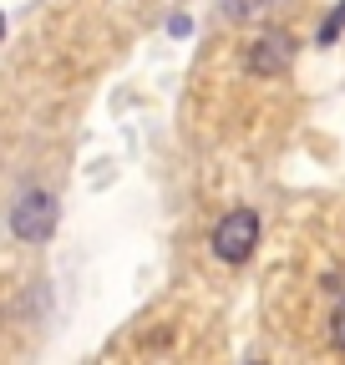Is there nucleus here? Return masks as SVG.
Here are the masks:
<instances>
[{"instance_id":"f257e3e1","label":"nucleus","mask_w":345,"mask_h":365,"mask_svg":"<svg viewBox=\"0 0 345 365\" xmlns=\"http://www.w3.org/2000/svg\"><path fill=\"white\" fill-rule=\"evenodd\" d=\"M254 244H259V213L254 208H234V213L219 218V228H213V254L224 264H249Z\"/></svg>"},{"instance_id":"f03ea898","label":"nucleus","mask_w":345,"mask_h":365,"mask_svg":"<svg viewBox=\"0 0 345 365\" xmlns=\"http://www.w3.org/2000/svg\"><path fill=\"white\" fill-rule=\"evenodd\" d=\"M56 198L46 193V188H31V193H21V203L11 208V234L21 239V244H46L51 239V228H56Z\"/></svg>"},{"instance_id":"7ed1b4c3","label":"nucleus","mask_w":345,"mask_h":365,"mask_svg":"<svg viewBox=\"0 0 345 365\" xmlns=\"http://www.w3.org/2000/svg\"><path fill=\"white\" fill-rule=\"evenodd\" d=\"M294 51H299V41L289 31H264L249 46V71L254 76H284L294 66Z\"/></svg>"},{"instance_id":"20e7f679","label":"nucleus","mask_w":345,"mask_h":365,"mask_svg":"<svg viewBox=\"0 0 345 365\" xmlns=\"http://www.w3.org/2000/svg\"><path fill=\"white\" fill-rule=\"evenodd\" d=\"M274 6V0H224V16L229 21H254V16H264Z\"/></svg>"},{"instance_id":"39448f33","label":"nucleus","mask_w":345,"mask_h":365,"mask_svg":"<svg viewBox=\"0 0 345 365\" xmlns=\"http://www.w3.org/2000/svg\"><path fill=\"white\" fill-rule=\"evenodd\" d=\"M340 31H345V0H340V6H335V16H330V21L320 26V46H330V41H335Z\"/></svg>"},{"instance_id":"423d86ee","label":"nucleus","mask_w":345,"mask_h":365,"mask_svg":"<svg viewBox=\"0 0 345 365\" xmlns=\"http://www.w3.org/2000/svg\"><path fill=\"white\" fill-rule=\"evenodd\" d=\"M330 345L335 350H345V304L335 309V319H330Z\"/></svg>"},{"instance_id":"0eeeda50","label":"nucleus","mask_w":345,"mask_h":365,"mask_svg":"<svg viewBox=\"0 0 345 365\" xmlns=\"http://www.w3.org/2000/svg\"><path fill=\"white\" fill-rule=\"evenodd\" d=\"M168 31H172V36H188V31H193V21H188V16H172V21H168Z\"/></svg>"},{"instance_id":"6e6552de","label":"nucleus","mask_w":345,"mask_h":365,"mask_svg":"<svg viewBox=\"0 0 345 365\" xmlns=\"http://www.w3.org/2000/svg\"><path fill=\"white\" fill-rule=\"evenodd\" d=\"M0 41H6V11H0Z\"/></svg>"}]
</instances>
